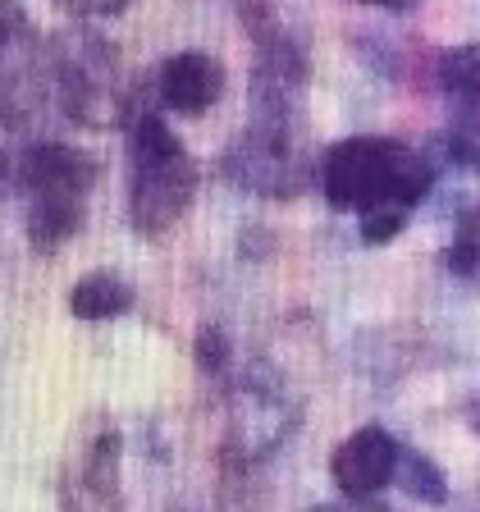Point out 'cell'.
<instances>
[{
    "label": "cell",
    "mask_w": 480,
    "mask_h": 512,
    "mask_svg": "<svg viewBox=\"0 0 480 512\" xmlns=\"http://www.w3.org/2000/svg\"><path fill=\"white\" fill-rule=\"evenodd\" d=\"M435 183V165L398 138H343L320 156V192L334 211L362 220V243L398 234Z\"/></svg>",
    "instance_id": "1"
},
{
    "label": "cell",
    "mask_w": 480,
    "mask_h": 512,
    "mask_svg": "<svg viewBox=\"0 0 480 512\" xmlns=\"http://www.w3.org/2000/svg\"><path fill=\"white\" fill-rule=\"evenodd\" d=\"M96 183V160L64 142H32L14 165V192L23 202L28 243L55 256L83 229L87 192Z\"/></svg>",
    "instance_id": "2"
},
{
    "label": "cell",
    "mask_w": 480,
    "mask_h": 512,
    "mask_svg": "<svg viewBox=\"0 0 480 512\" xmlns=\"http://www.w3.org/2000/svg\"><path fill=\"white\" fill-rule=\"evenodd\" d=\"M197 165L156 110H138L128 133V220L142 238L170 234L192 206Z\"/></svg>",
    "instance_id": "3"
},
{
    "label": "cell",
    "mask_w": 480,
    "mask_h": 512,
    "mask_svg": "<svg viewBox=\"0 0 480 512\" xmlns=\"http://www.w3.org/2000/svg\"><path fill=\"white\" fill-rule=\"evenodd\" d=\"M119 55L96 32H60L51 46V96L74 124L106 128L119 115Z\"/></svg>",
    "instance_id": "4"
},
{
    "label": "cell",
    "mask_w": 480,
    "mask_h": 512,
    "mask_svg": "<svg viewBox=\"0 0 480 512\" xmlns=\"http://www.w3.org/2000/svg\"><path fill=\"white\" fill-rule=\"evenodd\" d=\"M220 170L229 183L243 192H261V197H293L307 183V160L302 147L293 142L288 124H252L234 138V147L220 156Z\"/></svg>",
    "instance_id": "5"
},
{
    "label": "cell",
    "mask_w": 480,
    "mask_h": 512,
    "mask_svg": "<svg viewBox=\"0 0 480 512\" xmlns=\"http://www.w3.org/2000/svg\"><path fill=\"white\" fill-rule=\"evenodd\" d=\"M403 444L384 426H357L330 458V476L343 499H375V494L398 480Z\"/></svg>",
    "instance_id": "6"
},
{
    "label": "cell",
    "mask_w": 480,
    "mask_h": 512,
    "mask_svg": "<svg viewBox=\"0 0 480 512\" xmlns=\"http://www.w3.org/2000/svg\"><path fill=\"white\" fill-rule=\"evenodd\" d=\"M64 508L69 512H124V499H119V430H101L83 448L78 476L64 480Z\"/></svg>",
    "instance_id": "7"
},
{
    "label": "cell",
    "mask_w": 480,
    "mask_h": 512,
    "mask_svg": "<svg viewBox=\"0 0 480 512\" xmlns=\"http://www.w3.org/2000/svg\"><path fill=\"white\" fill-rule=\"evenodd\" d=\"M156 92L179 115H206L224 96V69L206 51H179L160 64Z\"/></svg>",
    "instance_id": "8"
},
{
    "label": "cell",
    "mask_w": 480,
    "mask_h": 512,
    "mask_svg": "<svg viewBox=\"0 0 480 512\" xmlns=\"http://www.w3.org/2000/svg\"><path fill=\"white\" fill-rule=\"evenodd\" d=\"M439 96L453 110V128L467 147H480V46H458L439 60Z\"/></svg>",
    "instance_id": "9"
},
{
    "label": "cell",
    "mask_w": 480,
    "mask_h": 512,
    "mask_svg": "<svg viewBox=\"0 0 480 512\" xmlns=\"http://www.w3.org/2000/svg\"><path fill=\"white\" fill-rule=\"evenodd\" d=\"M133 307V284L110 270H92L69 288V311L78 320H115Z\"/></svg>",
    "instance_id": "10"
},
{
    "label": "cell",
    "mask_w": 480,
    "mask_h": 512,
    "mask_svg": "<svg viewBox=\"0 0 480 512\" xmlns=\"http://www.w3.org/2000/svg\"><path fill=\"white\" fill-rule=\"evenodd\" d=\"M398 485L407 490V499L430 503V508H439V503L448 499L444 471H439L435 462L421 453V448H403V462H398Z\"/></svg>",
    "instance_id": "11"
},
{
    "label": "cell",
    "mask_w": 480,
    "mask_h": 512,
    "mask_svg": "<svg viewBox=\"0 0 480 512\" xmlns=\"http://www.w3.org/2000/svg\"><path fill=\"white\" fill-rule=\"evenodd\" d=\"M444 266L462 279L480 275V215H467V220L458 224V238H453V247L444 252Z\"/></svg>",
    "instance_id": "12"
},
{
    "label": "cell",
    "mask_w": 480,
    "mask_h": 512,
    "mask_svg": "<svg viewBox=\"0 0 480 512\" xmlns=\"http://www.w3.org/2000/svg\"><path fill=\"white\" fill-rule=\"evenodd\" d=\"M197 362H202V371H211V375L229 362V343H224V334L215 330V325H206L202 339H197Z\"/></svg>",
    "instance_id": "13"
},
{
    "label": "cell",
    "mask_w": 480,
    "mask_h": 512,
    "mask_svg": "<svg viewBox=\"0 0 480 512\" xmlns=\"http://www.w3.org/2000/svg\"><path fill=\"white\" fill-rule=\"evenodd\" d=\"M64 14H78V19H106V14L128 10L133 0H55Z\"/></svg>",
    "instance_id": "14"
},
{
    "label": "cell",
    "mask_w": 480,
    "mask_h": 512,
    "mask_svg": "<svg viewBox=\"0 0 480 512\" xmlns=\"http://www.w3.org/2000/svg\"><path fill=\"white\" fill-rule=\"evenodd\" d=\"M307 512H389L371 499H343V503H320V508H307Z\"/></svg>",
    "instance_id": "15"
},
{
    "label": "cell",
    "mask_w": 480,
    "mask_h": 512,
    "mask_svg": "<svg viewBox=\"0 0 480 512\" xmlns=\"http://www.w3.org/2000/svg\"><path fill=\"white\" fill-rule=\"evenodd\" d=\"M357 5H380V10H407L416 0H357Z\"/></svg>",
    "instance_id": "16"
}]
</instances>
